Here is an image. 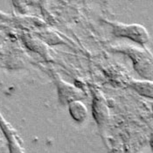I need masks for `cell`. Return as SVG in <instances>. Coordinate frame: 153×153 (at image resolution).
Listing matches in <instances>:
<instances>
[{"mask_svg":"<svg viewBox=\"0 0 153 153\" xmlns=\"http://www.w3.org/2000/svg\"><path fill=\"white\" fill-rule=\"evenodd\" d=\"M92 113L98 124H103L109 117L106 102L102 94H95L92 102Z\"/></svg>","mask_w":153,"mask_h":153,"instance_id":"5","label":"cell"},{"mask_svg":"<svg viewBox=\"0 0 153 153\" xmlns=\"http://www.w3.org/2000/svg\"><path fill=\"white\" fill-rule=\"evenodd\" d=\"M2 143H3V140H2V138H1V137H0V146H1V144H2Z\"/></svg>","mask_w":153,"mask_h":153,"instance_id":"8","label":"cell"},{"mask_svg":"<svg viewBox=\"0 0 153 153\" xmlns=\"http://www.w3.org/2000/svg\"><path fill=\"white\" fill-rule=\"evenodd\" d=\"M68 112L71 117L78 123H83L88 115V111L86 105L82 100H75L70 102L68 105Z\"/></svg>","mask_w":153,"mask_h":153,"instance_id":"6","label":"cell"},{"mask_svg":"<svg viewBox=\"0 0 153 153\" xmlns=\"http://www.w3.org/2000/svg\"><path fill=\"white\" fill-rule=\"evenodd\" d=\"M115 52L126 54L132 61L136 72L145 81L153 82V55L143 47L119 46L113 47Z\"/></svg>","mask_w":153,"mask_h":153,"instance_id":"1","label":"cell"},{"mask_svg":"<svg viewBox=\"0 0 153 153\" xmlns=\"http://www.w3.org/2000/svg\"><path fill=\"white\" fill-rule=\"evenodd\" d=\"M130 86L138 94L153 99V82L152 81H133L130 82Z\"/></svg>","mask_w":153,"mask_h":153,"instance_id":"7","label":"cell"},{"mask_svg":"<svg viewBox=\"0 0 153 153\" xmlns=\"http://www.w3.org/2000/svg\"><path fill=\"white\" fill-rule=\"evenodd\" d=\"M152 112H153V103H152Z\"/></svg>","mask_w":153,"mask_h":153,"instance_id":"9","label":"cell"},{"mask_svg":"<svg viewBox=\"0 0 153 153\" xmlns=\"http://www.w3.org/2000/svg\"><path fill=\"white\" fill-rule=\"evenodd\" d=\"M56 86L59 94V102L64 105H68L70 102L75 100H81L84 96L81 89L59 78L56 79Z\"/></svg>","mask_w":153,"mask_h":153,"instance_id":"3","label":"cell"},{"mask_svg":"<svg viewBox=\"0 0 153 153\" xmlns=\"http://www.w3.org/2000/svg\"><path fill=\"white\" fill-rule=\"evenodd\" d=\"M0 129L7 140L10 153H25L15 131L12 130L11 126L1 117H0Z\"/></svg>","mask_w":153,"mask_h":153,"instance_id":"4","label":"cell"},{"mask_svg":"<svg viewBox=\"0 0 153 153\" xmlns=\"http://www.w3.org/2000/svg\"><path fill=\"white\" fill-rule=\"evenodd\" d=\"M112 28V33L117 37L126 38L144 46L150 40L147 29L139 24H123L120 22H107Z\"/></svg>","mask_w":153,"mask_h":153,"instance_id":"2","label":"cell"}]
</instances>
